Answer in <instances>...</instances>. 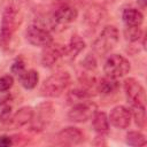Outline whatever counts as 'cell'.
<instances>
[{"instance_id": "24", "label": "cell", "mask_w": 147, "mask_h": 147, "mask_svg": "<svg viewBox=\"0 0 147 147\" xmlns=\"http://www.w3.org/2000/svg\"><path fill=\"white\" fill-rule=\"evenodd\" d=\"M25 71H26L25 61H24L21 56L16 57V59L13 61L11 65H10V74H11L14 77H16V78L18 79Z\"/></svg>"}, {"instance_id": "28", "label": "cell", "mask_w": 147, "mask_h": 147, "mask_svg": "<svg viewBox=\"0 0 147 147\" xmlns=\"http://www.w3.org/2000/svg\"><path fill=\"white\" fill-rule=\"evenodd\" d=\"M14 146V138L9 134H1L0 136V147H10Z\"/></svg>"}, {"instance_id": "15", "label": "cell", "mask_w": 147, "mask_h": 147, "mask_svg": "<svg viewBox=\"0 0 147 147\" xmlns=\"http://www.w3.org/2000/svg\"><path fill=\"white\" fill-rule=\"evenodd\" d=\"M106 17V9L101 5H92L90 6L84 15V22L91 28L99 25L102 20Z\"/></svg>"}, {"instance_id": "25", "label": "cell", "mask_w": 147, "mask_h": 147, "mask_svg": "<svg viewBox=\"0 0 147 147\" xmlns=\"http://www.w3.org/2000/svg\"><path fill=\"white\" fill-rule=\"evenodd\" d=\"M82 67L87 72H93L98 67V61L94 54H87L82 61Z\"/></svg>"}, {"instance_id": "11", "label": "cell", "mask_w": 147, "mask_h": 147, "mask_svg": "<svg viewBox=\"0 0 147 147\" xmlns=\"http://www.w3.org/2000/svg\"><path fill=\"white\" fill-rule=\"evenodd\" d=\"M108 118H109V123L114 127L121 130L127 129L132 121L131 109L125 106H115L110 110Z\"/></svg>"}, {"instance_id": "9", "label": "cell", "mask_w": 147, "mask_h": 147, "mask_svg": "<svg viewBox=\"0 0 147 147\" xmlns=\"http://www.w3.org/2000/svg\"><path fill=\"white\" fill-rule=\"evenodd\" d=\"M51 16L54 21V23L57 25H67L76 21L78 17V10L77 8L69 3V2H61L51 13Z\"/></svg>"}, {"instance_id": "5", "label": "cell", "mask_w": 147, "mask_h": 147, "mask_svg": "<svg viewBox=\"0 0 147 147\" xmlns=\"http://www.w3.org/2000/svg\"><path fill=\"white\" fill-rule=\"evenodd\" d=\"M131 70L130 61L121 54H110L103 64V72L106 76L119 79L125 77Z\"/></svg>"}, {"instance_id": "20", "label": "cell", "mask_w": 147, "mask_h": 147, "mask_svg": "<svg viewBox=\"0 0 147 147\" xmlns=\"http://www.w3.org/2000/svg\"><path fill=\"white\" fill-rule=\"evenodd\" d=\"M21 85L25 90H33L39 82V74L34 69H26V71L18 78Z\"/></svg>"}, {"instance_id": "2", "label": "cell", "mask_w": 147, "mask_h": 147, "mask_svg": "<svg viewBox=\"0 0 147 147\" xmlns=\"http://www.w3.org/2000/svg\"><path fill=\"white\" fill-rule=\"evenodd\" d=\"M71 82V76L68 71H56L47 77L40 85L39 92L44 98H59L64 93Z\"/></svg>"}, {"instance_id": "3", "label": "cell", "mask_w": 147, "mask_h": 147, "mask_svg": "<svg viewBox=\"0 0 147 147\" xmlns=\"http://www.w3.org/2000/svg\"><path fill=\"white\" fill-rule=\"evenodd\" d=\"M119 41V31L115 25H106L92 45V49L96 55L103 56L111 52Z\"/></svg>"}, {"instance_id": "19", "label": "cell", "mask_w": 147, "mask_h": 147, "mask_svg": "<svg viewBox=\"0 0 147 147\" xmlns=\"http://www.w3.org/2000/svg\"><path fill=\"white\" fill-rule=\"evenodd\" d=\"M92 96V93L90 91L88 87L86 86H82V87H75L72 90H70V92H68L67 94V101L69 105H75L85 100H90Z\"/></svg>"}, {"instance_id": "22", "label": "cell", "mask_w": 147, "mask_h": 147, "mask_svg": "<svg viewBox=\"0 0 147 147\" xmlns=\"http://www.w3.org/2000/svg\"><path fill=\"white\" fill-rule=\"evenodd\" d=\"M144 33L145 32L141 29V26H125L124 28V38L126 39V41L131 44H134L141 40Z\"/></svg>"}, {"instance_id": "21", "label": "cell", "mask_w": 147, "mask_h": 147, "mask_svg": "<svg viewBox=\"0 0 147 147\" xmlns=\"http://www.w3.org/2000/svg\"><path fill=\"white\" fill-rule=\"evenodd\" d=\"M125 142L132 147H141L147 144L146 136L140 131H129L125 136Z\"/></svg>"}, {"instance_id": "14", "label": "cell", "mask_w": 147, "mask_h": 147, "mask_svg": "<svg viewBox=\"0 0 147 147\" xmlns=\"http://www.w3.org/2000/svg\"><path fill=\"white\" fill-rule=\"evenodd\" d=\"M85 40L79 34L75 33L69 39V42L64 45V55L63 59L68 61H74L84 49H85Z\"/></svg>"}, {"instance_id": "31", "label": "cell", "mask_w": 147, "mask_h": 147, "mask_svg": "<svg viewBox=\"0 0 147 147\" xmlns=\"http://www.w3.org/2000/svg\"><path fill=\"white\" fill-rule=\"evenodd\" d=\"M137 3L141 9H145L147 6V0H137Z\"/></svg>"}, {"instance_id": "30", "label": "cell", "mask_w": 147, "mask_h": 147, "mask_svg": "<svg viewBox=\"0 0 147 147\" xmlns=\"http://www.w3.org/2000/svg\"><path fill=\"white\" fill-rule=\"evenodd\" d=\"M11 99V94L9 91L0 90V102H7Z\"/></svg>"}, {"instance_id": "18", "label": "cell", "mask_w": 147, "mask_h": 147, "mask_svg": "<svg viewBox=\"0 0 147 147\" xmlns=\"http://www.w3.org/2000/svg\"><path fill=\"white\" fill-rule=\"evenodd\" d=\"M95 85H96V91L99 93H101V94H105V95L113 94V93L117 92L118 88H119L118 79L109 77V76H106V75L102 78H100L95 83Z\"/></svg>"}, {"instance_id": "27", "label": "cell", "mask_w": 147, "mask_h": 147, "mask_svg": "<svg viewBox=\"0 0 147 147\" xmlns=\"http://www.w3.org/2000/svg\"><path fill=\"white\" fill-rule=\"evenodd\" d=\"M14 85V76L11 74H7L0 77V90L9 91Z\"/></svg>"}, {"instance_id": "16", "label": "cell", "mask_w": 147, "mask_h": 147, "mask_svg": "<svg viewBox=\"0 0 147 147\" xmlns=\"http://www.w3.org/2000/svg\"><path fill=\"white\" fill-rule=\"evenodd\" d=\"M122 21L125 26H141L144 14L134 7H126L122 10Z\"/></svg>"}, {"instance_id": "8", "label": "cell", "mask_w": 147, "mask_h": 147, "mask_svg": "<svg viewBox=\"0 0 147 147\" xmlns=\"http://www.w3.org/2000/svg\"><path fill=\"white\" fill-rule=\"evenodd\" d=\"M24 36H25L26 41L30 45H32L34 47H40V48H44L54 41L51 31H48L47 29H44L34 23L30 24L26 28Z\"/></svg>"}, {"instance_id": "10", "label": "cell", "mask_w": 147, "mask_h": 147, "mask_svg": "<svg viewBox=\"0 0 147 147\" xmlns=\"http://www.w3.org/2000/svg\"><path fill=\"white\" fill-rule=\"evenodd\" d=\"M84 141V133L79 127L65 126L55 136V145L59 146H76Z\"/></svg>"}, {"instance_id": "6", "label": "cell", "mask_w": 147, "mask_h": 147, "mask_svg": "<svg viewBox=\"0 0 147 147\" xmlns=\"http://www.w3.org/2000/svg\"><path fill=\"white\" fill-rule=\"evenodd\" d=\"M124 93L130 107H145L146 106V92L145 87L139 80L133 77H129L123 83Z\"/></svg>"}, {"instance_id": "12", "label": "cell", "mask_w": 147, "mask_h": 147, "mask_svg": "<svg viewBox=\"0 0 147 147\" xmlns=\"http://www.w3.org/2000/svg\"><path fill=\"white\" fill-rule=\"evenodd\" d=\"M64 55V45H61L59 42H52L51 45L42 48L41 55H40V63L45 68H52L57 63L60 59H62Z\"/></svg>"}, {"instance_id": "17", "label": "cell", "mask_w": 147, "mask_h": 147, "mask_svg": "<svg viewBox=\"0 0 147 147\" xmlns=\"http://www.w3.org/2000/svg\"><path fill=\"white\" fill-rule=\"evenodd\" d=\"M92 126L96 134H107L110 129L108 115L105 111L96 110L92 116Z\"/></svg>"}, {"instance_id": "29", "label": "cell", "mask_w": 147, "mask_h": 147, "mask_svg": "<svg viewBox=\"0 0 147 147\" xmlns=\"http://www.w3.org/2000/svg\"><path fill=\"white\" fill-rule=\"evenodd\" d=\"M106 136L107 134H96L94 140H93V145H95V146H106L107 145Z\"/></svg>"}, {"instance_id": "23", "label": "cell", "mask_w": 147, "mask_h": 147, "mask_svg": "<svg viewBox=\"0 0 147 147\" xmlns=\"http://www.w3.org/2000/svg\"><path fill=\"white\" fill-rule=\"evenodd\" d=\"M131 115L132 118L134 119L136 125L139 129H145L146 127V107H131Z\"/></svg>"}, {"instance_id": "1", "label": "cell", "mask_w": 147, "mask_h": 147, "mask_svg": "<svg viewBox=\"0 0 147 147\" xmlns=\"http://www.w3.org/2000/svg\"><path fill=\"white\" fill-rule=\"evenodd\" d=\"M23 21L22 9L17 1H9L1 15L0 23V47H6Z\"/></svg>"}, {"instance_id": "26", "label": "cell", "mask_w": 147, "mask_h": 147, "mask_svg": "<svg viewBox=\"0 0 147 147\" xmlns=\"http://www.w3.org/2000/svg\"><path fill=\"white\" fill-rule=\"evenodd\" d=\"M13 114L11 105H9V101L7 102H0V122L6 123L9 117Z\"/></svg>"}, {"instance_id": "13", "label": "cell", "mask_w": 147, "mask_h": 147, "mask_svg": "<svg viewBox=\"0 0 147 147\" xmlns=\"http://www.w3.org/2000/svg\"><path fill=\"white\" fill-rule=\"evenodd\" d=\"M32 116H33V108L30 106H24L21 107L15 113H13L9 119L5 124L7 125V127L10 129H20L30 124Z\"/></svg>"}, {"instance_id": "7", "label": "cell", "mask_w": 147, "mask_h": 147, "mask_svg": "<svg viewBox=\"0 0 147 147\" xmlns=\"http://www.w3.org/2000/svg\"><path fill=\"white\" fill-rule=\"evenodd\" d=\"M98 110L95 102L91 100H85L71 106L68 111V119L72 123H85L92 118L93 114Z\"/></svg>"}, {"instance_id": "4", "label": "cell", "mask_w": 147, "mask_h": 147, "mask_svg": "<svg viewBox=\"0 0 147 147\" xmlns=\"http://www.w3.org/2000/svg\"><path fill=\"white\" fill-rule=\"evenodd\" d=\"M55 114V107L51 101H42L33 109V116L30 122V131L34 133L42 132L52 122Z\"/></svg>"}]
</instances>
